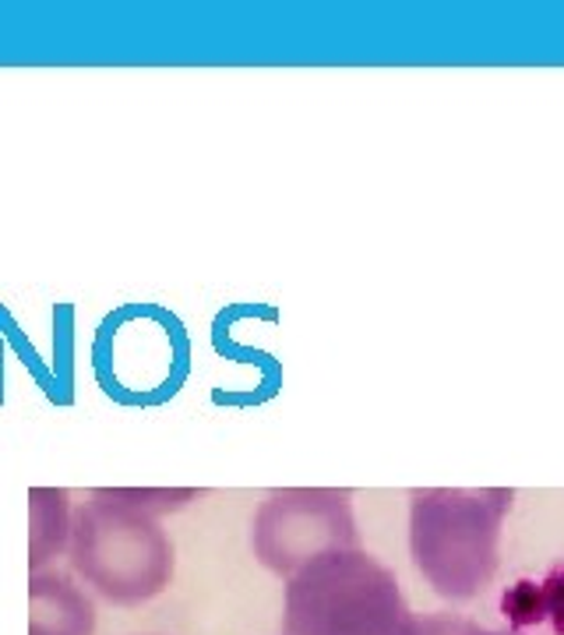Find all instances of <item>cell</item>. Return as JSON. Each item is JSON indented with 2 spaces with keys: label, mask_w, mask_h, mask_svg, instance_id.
Wrapping results in <instances>:
<instances>
[{
  "label": "cell",
  "mask_w": 564,
  "mask_h": 635,
  "mask_svg": "<svg viewBox=\"0 0 564 635\" xmlns=\"http://www.w3.org/2000/svg\"><path fill=\"white\" fill-rule=\"evenodd\" d=\"M512 487H420L410 495V554L445 600L491 586Z\"/></svg>",
  "instance_id": "6da1fadb"
},
{
  "label": "cell",
  "mask_w": 564,
  "mask_h": 635,
  "mask_svg": "<svg viewBox=\"0 0 564 635\" xmlns=\"http://www.w3.org/2000/svg\"><path fill=\"white\" fill-rule=\"evenodd\" d=\"M68 554L92 590L109 603H145L174 576V544L152 508L128 490H92L71 516Z\"/></svg>",
  "instance_id": "7a4b0ae2"
},
{
  "label": "cell",
  "mask_w": 564,
  "mask_h": 635,
  "mask_svg": "<svg viewBox=\"0 0 564 635\" xmlns=\"http://www.w3.org/2000/svg\"><path fill=\"white\" fill-rule=\"evenodd\" d=\"M286 635H413L396 572L367 551H332L286 579Z\"/></svg>",
  "instance_id": "3957f363"
},
{
  "label": "cell",
  "mask_w": 564,
  "mask_h": 635,
  "mask_svg": "<svg viewBox=\"0 0 564 635\" xmlns=\"http://www.w3.org/2000/svg\"><path fill=\"white\" fill-rule=\"evenodd\" d=\"M360 547L350 490L279 487L258 505L255 554L275 576H293L307 562L332 551Z\"/></svg>",
  "instance_id": "277c9868"
},
{
  "label": "cell",
  "mask_w": 564,
  "mask_h": 635,
  "mask_svg": "<svg viewBox=\"0 0 564 635\" xmlns=\"http://www.w3.org/2000/svg\"><path fill=\"white\" fill-rule=\"evenodd\" d=\"M96 608L68 576L33 572L28 579V635H92Z\"/></svg>",
  "instance_id": "5b68a950"
},
{
  "label": "cell",
  "mask_w": 564,
  "mask_h": 635,
  "mask_svg": "<svg viewBox=\"0 0 564 635\" xmlns=\"http://www.w3.org/2000/svg\"><path fill=\"white\" fill-rule=\"evenodd\" d=\"M71 501L60 487L28 490V565L43 572L60 551H68Z\"/></svg>",
  "instance_id": "8992f818"
},
{
  "label": "cell",
  "mask_w": 564,
  "mask_h": 635,
  "mask_svg": "<svg viewBox=\"0 0 564 635\" xmlns=\"http://www.w3.org/2000/svg\"><path fill=\"white\" fill-rule=\"evenodd\" d=\"M501 611L515 628L551 625L564 635V565H554L540 579H522L501 597Z\"/></svg>",
  "instance_id": "52a82bcc"
},
{
  "label": "cell",
  "mask_w": 564,
  "mask_h": 635,
  "mask_svg": "<svg viewBox=\"0 0 564 635\" xmlns=\"http://www.w3.org/2000/svg\"><path fill=\"white\" fill-rule=\"evenodd\" d=\"M413 635H522V632H491L477 622H466L459 614H416Z\"/></svg>",
  "instance_id": "ba28073f"
}]
</instances>
